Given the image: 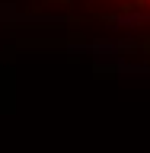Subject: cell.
I'll list each match as a JSON object with an SVG mask.
<instances>
[{
    "mask_svg": "<svg viewBox=\"0 0 150 153\" xmlns=\"http://www.w3.org/2000/svg\"><path fill=\"white\" fill-rule=\"evenodd\" d=\"M144 3H150V0H144Z\"/></svg>",
    "mask_w": 150,
    "mask_h": 153,
    "instance_id": "1",
    "label": "cell"
}]
</instances>
